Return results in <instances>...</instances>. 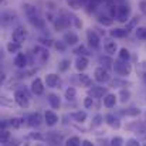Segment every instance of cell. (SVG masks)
Returning <instances> with one entry per match:
<instances>
[{
	"instance_id": "6da1fadb",
	"label": "cell",
	"mask_w": 146,
	"mask_h": 146,
	"mask_svg": "<svg viewBox=\"0 0 146 146\" xmlns=\"http://www.w3.org/2000/svg\"><path fill=\"white\" fill-rule=\"evenodd\" d=\"M113 70L118 75L121 77H125V75H129L132 72V65L129 64V61H123V60H116L113 62Z\"/></svg>"
},
{
	"instance_id": "7a4b0ae2",
	"label": "cell",
	"mask_w": 146,
	"mask_h": 146,
	"mask_svg": "<svg viewBox=\"0 0 146 146\" xmlns=\"http://www.w3.org/2000/svg\"><path fill=\"white\" fill-rule=\"evenodd\" d=\"M131 17V7L125 3L118 4V11H116V20L119 23H126Z\"/></svg>"
},
{
	"instance_id": "3957f363",
	"label": "cell",
	"mask_w": 146,
	"mask_h": 146,
	"mask_svg": "<svg viewBox=\"0 0 146 146\" xmlns=\"http://www.w3.org/2000/svg\"><path fill=\"white\" fill-rule=\"evenodd\" d=\"M27 37H29V31H27V29L23 27V26L16 27L14 31H13V34H11V40H13V41H17V43H20V44L24 43V41L27 40Z\"/></svg>"
},
{
	"instance_id": "277c9868",
	"label": "cell",
	"mask_w": 146,
	"mask_h": 146,
	"mask_svg": "<svg viewBox=\"0 0 146 146\" xmlns=\"http://www.w3.org/2000/svg\"><path fill=\"white\" fill-rule=\"evenodd\" d=\"M70 26H71V20H70V17H67L64 14L55 17V20H54V29H55V31H62V30L68 29Z\"/></svg>"
},
{
	"instance_id": "5b68a950",
	"label": "cell",
	"mask_w": 146,
	"mask_h": 146,
	"mask_svg": "<svg viewBox=\"0 0 146 146\" xmlns=\"http://www.w3.org/2000/svg\"><path fill=\"white\" fill-rule=\"evenodd\" d=\"M94 78H95V81L97 82H101V84H104V82H109L111 81V75H109V72H108V70L105 68V67H98L97 70H95V72H94Z\"/></svg>"
},
{
	"instance_id": "8992f818",
	"label": "cell",
	"mask_w": 146,
	"mask_h": 146,
	"mask_svg": "<svg viewBox=\"0 0 146 146\" xmlns=\"http://www.w3.org/2000/svg\"><path fill=\"white\" fill-rule=\"evenodd\" d=\"M14 101H16L17 105L21 106V108H29V105H30L29 95H27V92H26L24 90H19V91L14 92Z\"/></svg>"
},
{
	"instance_id": "52a82bcc",
	"label": "cell",
	"mask_w": 146,
	"mask_h": 146,
	"mask_svg": "<svg viewBox=\"0 0 146 146\" xmlns=\"http://www.w3.org/2000/svg\"><path fill=\"white\" fill-rule=\"evenodd\" d=\"M87 41H88L90 47L94 50H98L99 46H101V38H99V36L97 34V31H94L92 29L87 31Z\"/></svg>"
},
{
	"instance_id": "ba28073f",
	"label": "cell",
	"mask_w": 146,
	"mask_h": 146,
	"mask_svg": "<svg viewBox=\"0 0 146 146\" xmlns=\"http://www.w3.org/2000/svg\"><path fill=\"white\" fill-rule=\"evenodd\" d=\"M31 91H33V94L37 95V97H40V95L44 94V84H43L41 78H36V80L31 82Z\"/></svg>"
},
{
	"instance_id": "9c48e42d",
	"label": "cell",
	"mask_w": 146,
	"mask_h": 146,
	"mask_svg": "<svg viewBox=\"0 0 146 146\" xmlns=\"http://www.w3.org/2000/svg\"><path fill=\"white\" fill-rule=\"evenodd\" d=\"M60 75L58 74H54V72H51V74H47L46 75V85L48 87V88H57L58 87V84H60Z\"/></svg>"
},
{
	"instance_id": "30bf717a",
	"label": "cell",
	"mask_w": 146,
	"mask_h": 146,
	"mask_svg": "<svg viewBox=\"0 0 146 146\" xmlns=\"http://www.w3.org/2000/svg\"><path fill=\"white\" fill-rule=\"evenodd\" d=\"M27 64H29V61H27V55L23 54V52H17L16 57H14V65H16L17 68L23 70V68L27 67Z\"/></svg>"
},
{
	"instance_id": "8fae6325",
	"label": "cell",
	"mask_w": 146,
	"mask_h": 146,
	"mask_svg": "<svg viewBox=\"0 0 146 146\" xmlns=\"http://www.w3.org/2000/svg\"><path fill=\"white\" fill-rule=\"evenodd\" d=\"M88 64H90V61H88V58H87L85 55H78L77 60H75V68H77L80 72L85 71V70L88 68Z\"/></svg>"
},
{
	"instance_id": "7c38bea8",
	"label": "cell",
	"mask_w": 146,
	"mask_h": 146,
	"mask_svg": "<svg viewBox=\"0 0 146 146\" xmlns=\"http://www.w3.org/2000/svg\"><path fill=\"white\" fill-rule=\"evenodd\" d=\"M44 122L47 123V126H54L58 123V115L52 111H46L44 113Z\"/></svg>"
},
{
	"instance_id": "4fadbf2b",
	"label": "cell",
	"mask_w": 146,
	"mask_h": 146,
	"mask_svg": "<svg viewBox=\"0 0 146 146\" xmlns=\"http://www.w3.org/2000/svg\"><path fill=\"white\" fill-rule=\"evenodd\" d=\"M46 139H47L52 146H60L62 143V135H60V133H57V132H50V133H47Z\"/></svg>"
},
{
	"instance_id": "5bb4252c",
	"label": "cell",
	"mask_w": 146,
	"mask_h": 146,
	"mask_svg": "<svg viewBox=\"0 0 146 146\" xmlns=\"http://www.w3.org/2000/svg\"><path fill=\"white\" fill-rule=\"evenodd\" d=\"M90 95L92 98H104L106 95V88L104 87H98V85H92V88L90 90Z\"/></svg>"
},
{
	"instance_id": "9a60e30c",
	"label": "cell",
	"mask_w": 146,
	"mask_h": 146,
	"mask_svg": "<svg viewBox=\"0 0 146 146\" xmlns=\"http://www.w3.org/2000/svg\"><path fill=\"white\" fill-rule=\"evenodd\" d=\"M29 21H30V23H31V24H33L36 29L43 30V29L46 27V20H44V19H41V17H38V14L29 17Z\"/></svg>"
},
{
	"instance_id": "2e32d148",
	"label": "cell",
	"mask_w": 146,
	"mask_h": 146,
	"mask_svg": "<svg viewBox=\"0 0 146 146\" xmlns=\"http://www.w3.org/2000/svg\"><path fill=\"white\" fill-rule=\"evenodd\" d=\"M64 41H65L68 46H75V44H78L80 38H78V36H77L74 31H67V33L64 34Z\"/></svg>"
},
{
	"instance_id": "e0dca14e",
	"label": "cell",
	"mask_w": 146,
	"mask_h": 146,
	"mask_svg": "<svg viewBox=\"0 0 146 146\" xmlns=\"http://www.w3.org/2000/svg\"><path fill=\"white\" fill-rule=\"evenodd\" d=\"M104 48H105V51H106L109 55H113V54L118 51V44H116V41H113V40H105Z\"/></svg>"
},
{
	"instance_id": "ac0fdd59",
	"label": "cell",
	"mask_w": 146,
	"mask_h": 146,
	"mask_svg": "<svg viewBox=\"0 0 146 146\" xmlns=\"http://www.w3.org/2000/svg\"><path fill=\"white\" fill-rule=\"evenodd\" d=\"M43 122V118H41V113L40 112H36V113H31L29 116V125L36 128V126H40Z\"/></svg>"
},
{
	"instance_id": "d6986e66",
	"label": "cell",
	"mask_w": 146,
	"mask_h": 146,
	"mask_svg": "<svg viewBox=\"0 0 146 146\" xmlns=\"http://www.w3.org/2000/svg\"><path fill=\"white\" fill-rule=\"evenodd\" d=\"M105 122H106L111 128H113V129H119V128H121L119 119H118L116 116H113L112 113H108V115L105 116Z\"/></svg>"
},
{
	"instance_id": "ffe728a7",
	"label": "cell",
	"mask_w": 146,
	"mask_h": 146,
	"mask_svg": "<svg viewBox=\"0 0 146 146\" xmlns=\"http://www.w3.org/2000/svg\"><path fill=\"white\" fill-rule=\"evenodd\" d=\"M116 95L115 94H106L105 97H104V105L108 108V109H111V108H113L115 105H116Z\"/></svg>"
},
{
	"instance_id": "44dd1931",
	"label": "cell",
	"mask_w": 146,
	"mask_h": 146,
	"mask_svg": "<svg viewBox=\"0 0 146 146\" xmlns=\"http://www.w3.org/2000/svg\"><path fill=\"white\" fill-rule=\"evenodd\" d=\"M88 1H91V0H67V4H68L71 9H74V10H80V9H82L84 6H87Z\"/></svg>"
},
{
	"instance_id": "7402d4cb",
	"label": "cell",
	"mask_w": 146,
	"mask_h": 146,
	"mask_svg": "<svg viewBox=\"0 0 146 146\" xmlns=\"http://www.w3.org/2000/svg\"><path fill=\"white\" fill-rule=\"evenodd\" d=\"M138 23H139V17H138V16H135V17L129 19V20L126 21L125 30H126L128 33H131L132 30H136V29H138Z\"/></svg>"
},
{
	"instance_id": "603a6c76",
	"label": "cell",
	"mask_w": 146,
	"mask_h": 146,
	"mask_svg": "<svg viewBox=\"0 0 146 146\" xmlns=\"http://www.w3.org/2000/svg\"><path fill=\"white\" fill-rule=\"evenodd\" d=\"M21 48V44L20 43H17V41H9L7 44H6V50H7V52H10V54H17Z\"/></svg>"
},
{
	"instance_id": "cb8c5ba5",
	"label": "cell",
	"mask_w": 146,
	"mask_h": 146,
	"mask_svg": "<svg viewBox=\"0 0 146 146\" xmlns=\"http://www.w3.org/2000/svg\"><path fill=\"white\" fill-rule=\"evenodd\" d=\"M47 99H48V104L52 109H58V108L61 106V101H60V97H58V95L50 94L48 97H47Z\"/></svg>"
},
{
	"instance_id": "d4e9b609",
	"label": "cell",
	"mask_w": 146,
	"mask_h": 146,
	"mask_svg": "<svg viewBox=\"0 0 146 146\" xmlns=\"http://www.w3.org/2000/svg\"><path fill=\"white\" fill-rule=\"evenodd\" d=\"M98 21H99L102 26H112V23H113V17L101 13V14H98Z\"/></svg>"
},
{
	"instance_id": "484cf974",
	"label": "cell",
	"mask_w": 146,
	"mask_h": 146,
	"mask_svg": "<svg viewBox=\"0 0 146 146\" xmlns=\"http://www.w3.org/2000/svg\"><path fill=\"white\" fill-rule=\"evenodd\" d=\"M111 37H113V38H123V37H126V34H128V31L125 30V29H112L111 30Z\"/></svg>"
},
{
	"instance_id": "4316f807",
	"label": "cell",
	"mask_w": 146,
	"mask_h": 146,
	"mask_svg": "<svg viewBox=\"0 0 146 146\" xmlns=\"http://www.w3.org/2000/svg\"><path fill=\"white\" fill-rule=\"evenodd\" d=\"M71 118H72L75 122H85V119H87V112H85V111L71 112Z\"/></svg>"
},
{
	"instance_id": "83f0119b",
	"label": "cell",
	"mask_w": 146,
	"mask_h": 146,
	"mask_svg": "<svg viewBox=\"0 0 146 146\" xmlns=\"http://www.w3.org/2000/svg\"><path fill=\"white\" fill-rule=\"evenodd\" d=\"M23 10H24V13H26L27 17H31V16H36L37 14V7L36 6H31L29 3H24L23 4Z\"/></svg>"
},
{
	"instance_id": "f1b7e54d",
	"label": "cell",
	"mask_w": 146,
	"mask_h": 146,
	"mask_svg": "<svg viewBox=\"0 0 146 146\" xmlns=\"http://www.w3.org/2000/svg\"><path fill=\"white\" fill-rule=\"evenodd\" d=\"M78 81H80L81 87H91L92 85V80L87 74H80L78 75Z\"/></svg>"
},
{
	"instance_id": "f546056e",
	"label": "cell",
	"mask_w": 146,
	"mask_h": 146,
	"mask_svg": "<svg viewBox=\"0 0 146 146\" xmlns=\"http://www.w3.org/2000/svg\"><path fill=\"white\" fill-rule=\"evenodd\" d=\"M99 62L102 64V67H105V68L108 70V68H111V67L113 68V62H115V61H113L109 55H105V57H101V58H99Z\"/></svg>"
},
{
	"instance_id": "4dcf8cb0",
	"label": "cell",
	"mask_w": 146,
	"mask_h": 146,
	"mask_svg": "<svg viewBox=\"0 0 146 146\" xmlns=\"http://www.w3.org/2000/svg\"><path fill=\"white\" fill-rule=\"evenodd\" d=\"M3 19V23L4 24H7L9 21H13V20H16L17 19V14L16 13H13V11H6V13H3V16H1Z\"/></svg>"
},
{
	"instance_id": "1f68e13d",
	"label": "cell",
	"mask_w": 146,
	"mask_h": 146,
	"mask_svg": "<svg viewBox=\"0 0 146 146\" xmlns=\"http://www.w3.org/2000/svg\"><path fill=\"white\" fill-rule=\"evenodd\" d=\"M75 98H77L75 88H74V87H68V88L65 90V99H67V101H74Z\"/></svg>"
},
{
	"instance_id": "d6a6232c",
	"label": "cell",
	"mask_w": 146,
	"mask_h": 146,
	"mask_svg": "<svg viewBox=\"0 0 146 146\" xmlns=\"http://www.w3.org/2000/svg\"><path fill=\"white\" fill-rule=\"evenodd\" d=\"M119 60H123V61H129L131 60V51L128 48H121L119 50Z\"/></svg>"
},
{
	"instance_id": "836d02e7",
	"label": "cell",
	"mask_w": 146,
	"mask_h": 146,
	"mask_svg": "<svg viewBox=\"0 0 146 146\" xmlns=\"http://www.w3.org/2000/svg\"><path fill=\"white\" fill-rule=\"evenodd\" d=\"M81 145H82V142L80 141L78 136H71V138L67 139V142H65V146H81Z\"/></svg>"
},
{
	"instance_id": "e575fe53",
	"label": "cell",
	"mask_w": 146,
	"mask_h": 146,
	"mask_svg": "<svg viewBox=\"0 0 146 146\" xmlns=\"http://www.w3.org/2000/svg\"><path fill=\"white\" fill-rule=\"evenodd\" d=\"M131 99V92H129V90H121V92H119V101L121 102H128Z\"/></svg>"
},
{
	"instance_id": "d590c367",
	"label": "cell",
	"mask_w": 146,
	"mask_h": 146,
	"mask_svg": "<svg viewBox=\"0 0 146 146\" xmlns=\"http://www.w3.org/2000/svg\"><path fill=\"white\" fill-rule=\"evenodd\" d=\"M136 38L146 41V27H138L136 29Z\"/></svg>"
},
{
	"instance_id": "8d00e7d4",
	"label": "cell",
	"mask_w": 146,
	"mask_h": 146,
	"mask_svg": "<svg viewBox=\"0 0 146 146\" xmlns=\"http://www.w3.org/2000/svg\"><path fill=\"white\" fill-rule=\"evenodd\" d=\"M70 64H71V61H70V60H62V61L58 64V70H60L61 72H64V71L70 70Z\"/></svg>"
},
{
	"instance_id": "74e56055",
	"label": "cell",
	"mask_w": 146,
	"mask_h": 146,
	"mask_svg": "<svg viewBox=\"0 0 146 146\" xmlns=\"http://www.w3.org/2000/svg\"><path fill=\"white\" fill-rule=\"evenodd\" d=\"M111 84H112V87H126V85H129V82H126L123 80H119V78H115Z\"/></svg>"
},
{
	"instance_id": "f35d334b",
	"label": "cell",
	"mask_w": 146,
	"mask_h": 146,
	"mask_svg": "<svg viewBox=\"0 0 146 146\" xmlns=\"http://www.w3.org/2000/svg\"><path fill=\"white\" fill-rule=\"evenodd\" d=\"M0 139H1V143H6V142H9V139H10V132H9L7 129H1Z\"/></svg>"
},
{
	"instance_id": "ab89813d",
	"label": "cell",
	"mask_w": 146,
	"mask_h": 146,
	"mask_svg": "<svg viewBox=\"0 0 146 146\" xmlns=\"http://www.w3.org/2000/svg\"><path fill=\"white\" fill-rule=\"evenodd\" d=\"M67 46H68V44H67L65 41H55V43H54V47L58 50V51H65V50H67Z\"/></svg>"
},
{
	"instance_id": "60d3db41",
	"label": "cell",
	"mask_w": 146,
	"mask_h": 146,
	"mask_svg": "<svg viewBox=\"0 0 146 146\" xmlns=\"http://www.w3.org/2000/svg\"><path fill=\"white\" fill-rule=\"evenodd\" d=\"M122 143H123V139H122L121 136H115V138L111 139V143H109V145L111 146H122Z\"/></svg>"
},
{
	"instance_id": "b9f144b4",
	"label": "cell",
	"mask_w": 146,
	"mask_h": 146,
	"mask_svg": "<svg viewBox=\"0 0 146 146\" xmlns=\"http://www.w3.org/2000/svg\"><path fill=\"white\" fill-rule=\"evenodd\" d=\"M74 52H75L77 55H88V54H90L84 46H80V47H77V48L74 50Z\"/></svg>"
},
{
	"instance_id": "7bdbcfd3",
	"label": "cell",
	"mask_w": 146,
	"mask_h": 146,
	"mask_svg": "<svg viewBox=\"0 0 146 146\" xmlns=\"http://www.w3.org/2000/svg\"><path fill=\"white\" fill-rule=\"evenodd\" d=\"M9 123H10V125H11L13 128H16V129H17V128H20V126H21L23 121H21L20 118H13V119H11V121H10Z\"/></svg>"
},
{
	"instance_id": "ee69618b",
	"label": "cell",
	"mask_w": 146,
	"mask_h": 146,
	"mask_svg": "<svg viewBox=\"0 0 146 146\" xmlns=\"http://www.w3.org/2000/svg\"><path fill=\"white\" fill-rule=\"evenodd\" d=\"M38 41L43 44V46H46V47H51V46H54V43H52V40L51 38H46V37H40L38 38Z\"/></svg>"
},
{
	"instance_id": "f6af8a7d",
	"label": "cell",
	"mask_w": 146,
	"mask_h": 146,
	"mask_svg": "<svg viewBox=\"0 0 146 146\" xmlns=\"http://www.w3.org/2000/svg\"><path fill=\"white\" fill-rule=\"evenodd\" d=\"M40 57V61L41 62H44V61H47L50 58V52H48V50H46V48H43V51H41V54L38 55Z\"/></svg>"
},
{
	"instance_id": "bcb514c9",
	"label": "cell",
	"mask_w": 146,
	"mask_h": 146,
	"mask_svg": "<svg viewBox=\"0 0 146 146\" xmlns=\"http://www.w3.org/2000/svg\"><path fill=\"white\" fill-rule=\"evenodd\" d=\"M84 106H85V108H92V106H94V98L91 97V95L84 99Z\"/></svg>"
},
{
	"instance_id": "7dc6e473",
	"label": "cell",
	"mask_w": 146,
	"mask_h": 146,
	"mask_svg": "<svg viewBox=\"0 0 146 146\" xmlns=\"http://www.w3.org/2000/svg\"><path fill=\"white\" fill-rule=\"evenodd\" d=\"M102 122H104V116L102 115H95L94 122H92V126H99Z\"/></svg>"
},
{
	"instance_id": "c3c4849f",
	"label": "cell",
	"mask_w": 146,
	"mask_h": 146,
	"mask_svg": "<svg viewBox=\"0 0 146 146\" xmlns=\"http://www.w3.org/2000/svg\"><path fill=\"white\" fill-rule=\"evenodd\" d=\"M126 146H141V143H139V141L138 139H128V142H126Z\"/></svg>"
},
{
	"instance_id": "681fc988",
	"label": "cell",
	"mask_w": 146,
	"mask_h": 146,
	"mask_svg": "<svg viewBox=\"0 0 146 146\" xmlns=\"http://www.w3.org/2000/svg\"><path fill=\"white\" fill-rule=\"evenodd\" d=\"M29 138H30V139H38V141L44 139V136H43V135H40V133H30V135H29Z\"/></svg>"
},
{
	"instance_id": "f907efd6",
	"label": "cell",
	"mask_w": 146,
	"mask_h": 146,
	"mask_svg": "<svg viewBox=\"0 0 146 146\" xmlns=\"http://www.w3.org/2000/svg\"><path fill=\"white\" fill-rule=\"evenodd\" d=\"M71 20L75 23V27H78V29H81V27H82V23L78 20V17H75V16H74V17H71Z\"/></svg>"
},
{
	"instance_id": "816d5d0a",
	"label": "cell",
	"mask_w": 146,
	"mask_h": 146,
	"mask_svg": "<svg viewBox=\"0 0 146 146\" xmlns=\"http://www.w3.org/2000/svg\"><path fill=\"white\" fill-rule=\"evenodd\" d=\"M3 146H19L17 141H13V142H6V143H1Z\"/></svg>"
},
{
	"instance_id": "f5cc1de1",
	"label": "cell",
	"mask_w": 146,
	"mask_h": 146,
	"mask_svg": "<svg viewBox=\"0 0 146 146\" xmlns=\"http://www.w3.org/2000/svg\"><path fill=\"white\" fill-rule=\"evenodd\" d=\"M46 17H47V20H48V21H52V23H54V20H55V19H54V16H52L51 13H47V14H46Z\"/></svg>"
},
{
	"instance_id": "db71d44e",
	"label": "cell",
	"mask_w": 146,
	"mask_h": 146,
	"mask_svg": "<svg viewBox=\"0 0 146 146\" xmlns=\"http://www.w3.org/2000/svg\"><path fill=\"white\" fill-rule=\"evenodd\" d=\"M141 10H142V11H143V13L146 14V1H145V0L141 3Z\"/></svg>"
},
{
	"instance_id": "11a10c76",
	"label": "cell",
	"mask_w": 146,
	"mask_h": 146,
	"mask_svg": "<svg viewBox=\"0 0 146 146\" xmlns=\"http://www.w3.org/2000/svg\"><path fill=\"white\" fill-rule=\"evenodd\" d=\"M82 146H94V143L90 141H82Z\"/></svg>"
},
{
	"instance_id": "9f6ffc18",
	"label": "cell",
	"mask_w": 146,
	"mask_h": 146,
	"mask_svg": "<svg viewBox=\"0 0 146 146\" xmlns=\"http://www.w3.org/2000/svg\"><path fill=\"white\" fill-rule=\"evenodd\" d=\"M4 78H6V77H4V74H1V75H0V81H4Z\"/></svg>"
},
{
	"instance_id": "6f0895ef",
	"label": "cell",
	"mask_w": 146,
	"mask_h": 146,
	"mask_svg": "<svg viewBox=\"0 0 146 146\" xmlns=\"http://www.w3.org/2000/svg\"><path fill=\"white\" fill-rule=\"evenodd\" d=\"M115 1H118V3H119V4H122V3H123V1H125V0H115Z\"/></svg>"
},
{
	"instance_id": "680465c9",
	"label": "cell",
	"mask_w": 146,
	"mask_h": 146,
	"mask_svg": "<svg viewBox=\"0 0 146 146\" xmlns=\"http://www.w3.org/2000/svg\"><path fill=\"white\" fill-rule=\"evenodd\" d=\"M143 81H145V82H146V72H145V74H143Z\"/></svg>"
},
{
	"instance_id": "91938a15",
	"label": "cell",
	"mask_w": 146,
	"mask_h": 146,
	"mask_svg": "<svg viewBox=\"0 0 146 146\" xmlns=\"http://www.w3.org/2000/svg\"><path fill=\"white\" fill-rule=\"evenodd\" d=\"M24 146H29V145H27V143H26V145H24Z\"/></svg>"
},
{
	"instance_id": "94428289",
	"label": "cell",
	"mask_w": 146,
	"mask_h": 146,
	"mask_svg": "<svg viewBox=\"0 0 146 146\" xmlns=\"http://www.w3.org/2000/svg\"><path fill=\"white\" fill-rule=\"evenodd\" d=\"M37 146H41V145H37Z\"/></svg>"
},
{
	"instance_id": "6125c7cd",
	"label": "cell",
	"mask_w": 146,
	"mask_h": 146,
	"mask_svg": "<svg viewBox=\"0 0 146 146\" xmlns=\"http://www.w3.org/2000/svg\"><path fill=\"white\" fill-rule=\"evenodd\" d=\"M0 1H3V0H0Z\"/></svg>"
},
{
	"instance_id": "be15d7a7",
	"label": "cell",
	"mask_w": 146,
	"mask_h": 146,
	"mask_svg": "<svg viewBox=\"0 0 146 146\" xmlns=\"http://www.w3.org/2000/svg\"><path fill=\"white\" fill-rule=\"evenodd\" d=\"M145 146H146V145H145Z\"/></svg>"
}]
</instances>
